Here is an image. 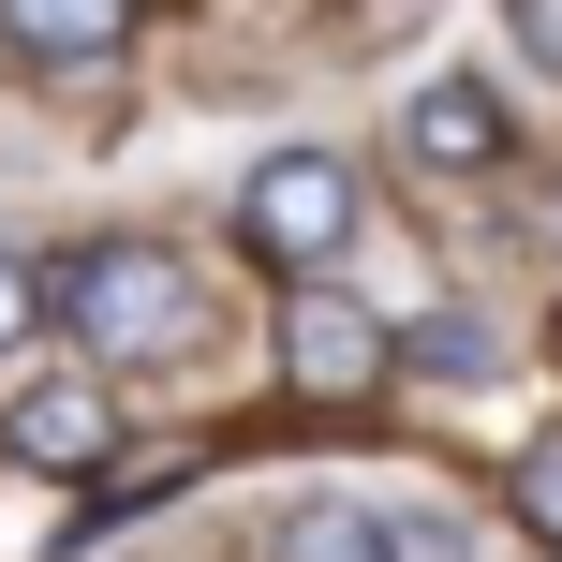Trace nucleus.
I'll return each instance as SVG.
<instances>
[{"instance_id":"nucleus-10","label":"nucleus","mask_w":562,"mask_h":562,"mask_svg":"<svg viewBox=\"0 0 562 562\" xmlns=\"http://www.w3.org/2000/svg\"><path fill=\"white\" fill-rule=\"evenodd\" d=\"M518 518L562 548V429H533V445H518Z\"/></svg>"},{"instance_id":"nucleus-5","label":"nucleus","mask_w":562,"mask_h":562,"mask_svg":"<svg viewBox=\"0 0 562 562\" xmlns=\"http://www.w3.org/2000/svg\"><path fill=\"white\" fill-rule=\"evenodd\" d=\"M504 148H518V119H504V89H474V75H429L415 104H400V164L445 178V193H459V178H488Z\"/></svg>"},{"instance_id":"nucleus-1","label":"nucleus","mask_w":562,"mask_h":562,"mask_svg":"<svg viewBox=\"0 0 562 562\" xmlns=\"http://www.w3.org/2000/svg\"><path fill=\"white\" fill-rule=\"evenodd\" d=\"M45 326L75 340L89 370H164V356H193L207 296H193V267H178L164 237H89V252L45 267Z\"/></svg>"},{"instance_id":"nucleus-8","label":"nucleus","mask_w":562,"mask_h":562,"mask_svg":"<svg viewBox=\"0 0 562 562\" xmlns=\"http://www.w3.org/2000/svg\"><path fill=\"white\" fill-rule=\"evenodd\" d=\"M400 370H429V385H488L504 340H488L474 311H429V326H400Z\"/></svg>"},{"instance_id":"nucleus-12","label":"nucleus","mask_w":562,"mask_h":562,"mask_svg":"<svg viewBox=\"0 0 562 562\" xmlns=\"http://www.w3.org/2000/svg\"><path fill=\"white\" fill-rule=\"evenodd\" d=\"M504 30H518V45H533L548 75H562V0H504Z\"/></svg>"},{"instance_id":"nucleus-11","label":"nucleus","mask_w":562,"mask_h":562,"mask_svg":"<svg viewBox=\"0 0 562 562\" xmlns=\"http://www.w3.org/2000/svg\"><path fill=\"white\" fill-rule=\"evenodd\" d=\"M30 326H45V267H15V252H0V356H15Z\"/></svg>"},{"instance_id":"nucleus-4","label":"nucleus","mask_w":562,"mask_h":562,"mask_svg":"<svg viewBox=\"0 0 562 562\" xmlns=\"http://www.w3.org/2000/svg\"><path fill=\"white\" fill-rule=\"evenodd\" d=\"M0 459H30V474H104L119 459V400L104 370H45V385H15V415H0Z\"/></svg>"},{"instance_id":"nucleus-2","label":"nucleus","mask_w":562,"mask_h":562,"mask_svg":"<svg viewBox=\"0 0 562 562\" xmlns=\"http://www.w3.org/2000/svg\"><path fill=\"white\" fill-rule=\"evenodd\" d=\"M356 223H370V178L340 164V148H267L252 193H237V252H252L267 281L340 267V252H356Z\"/></svg>"},{"instance_id":"nucleus-6","label":"nucleus","mask_w":562,"mask_h":562,"mask_svg":"<svg viewBox=\"0 0 562 562\" xmlns=\"http://www.w3.org/2000/svg\"><path fill=\"white\" fill-rule=\"evenodd\" d=\"M0 45H15L30 75H104V59L134 45V0H0Z\"/></svg>"},{"instance_id":"nucleus-7","label":"nucleus","mask_w":562,"mask_h":562,"mask_svg":"<svg viewBox=\"0 0 562 562\" xmlns=\"http://www.w3.org/2000/svg\"><path fill=\"white\" fill-rule=\"evenodd\" d=\"M267 562H385V504H340V488H311V504H281Z\"/></svg>"},{"instance_id":"nucleus-9","label":"nucleus","mask_w":562,"mask_h":562,"mask_svg":"<svg viewBox=\"0 0 562 562\" xmlns=\"http://www.w3.org/2000/svg\"><path fill=\"white\" fill-rule=\"evenodd\" d=\"M385 562H474L459 504H385Z\"/></svg>"},{"instance_id":"nucleus-3","label":"nucleus","mask_w":562,"mask_h":562,"mask_svg":"<svg viewBox=\"0 0 562 562\" xmlns=\"http://www.w3.org/2000/svg\"><path fill=\"white\" fill-rule=\"evenodd\" d=\"M281 385L296 400H385L400 385V326L356 296V281H281Z\"/></svg>"},{"instance_id":"nucleus-13","label":"nucleus","mask_w":562,"mask_h":562,"mask_svg":"<svg viewBox=\"0 0 562 562\" xmlns=\"http://www.w3.org/2000/svg\"><path fill=\"white\" fill-rule=\"evenodd\" d=\"M548 356H562V311H548Z\"/></svg>"}]
</instances>
